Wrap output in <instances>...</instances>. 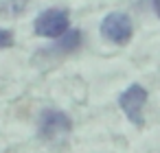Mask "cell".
Returning a JSON list of instances; mask_svg holds the SVG:
<instances>
[{
  "label": "cell",
  "instance_id": "6da1fadb",
  "mask_svg": "<svg viewBox=\"0 0 160 153\" xmlns=\"http://www.w3.org/2000/svg\"><path fill=\"white\" fill-rule=\"evenodd\" d=\"M72 131V120L66 112L62 109H44L40 114V120H38V133L42 140L46 142H62L68 138V133Z\"/></svg>",
  "mask_w": 160,
  "mask_h": 153
},
{
  "label": "cell",
  "instance_id": "7a4b0ae2",
  "mask_svg": "<svg viewBox=\"0 0 160 153\" xmlns=\"http://www.w3.org/2000/svg\"><path fill=\"white\" fill-rule=\"evenodd\" d=\"M68 29H70V18H68L66 9H46L33 22V31L40 37H53V40H57Z\"/></svg>",
  "mask_w": 160,
  "mask_h": 153
},
{
  "label": "cell",
  "instance_id": "3957f363",
  "mask_svg": "<svg viewBox=\"0 0 160 153\" xmlns=\"http://www.w3.org/2000/svg\"><path fill=\"white\" fill-rule=\"evenodd\" d=\"M132 33H134V24H132V18L123 11H114V13H108L101 22V35L103 40L116 44V46H125L129 40H132Z\"/></svg>",
  "mask_w": 160,
  "mask_h": 153
},
{
  "label": "cell",
  "instance_id": "277c9868",
  "mask_svg": "<svg viewBox=\"0 0 160 153\" xmlns=\"http://www.w3.org/2000/svg\"><path fill=\"white\" fill-rule=\"evenodd\" d=\"M147 103V90L138 83H132L125 92H121L118 96V107L123 109V114L127 116V120L136 127L142 125V107Z\"/></svg>",
  "mask_w": 160,
  "mask_h": 153
},
{
  "label": "cell",
  "instance_id": "5b68a950",
  "mask_svg": "<svg viewBox=\"0 0 160 153\" xmlns=\"http://www.w3.org/2000/svg\"><path fill=\"white\" fill-rule=\"evenodd\" d=\"M81 46V31L79 29H68L62 37H57V42L53 44V53L55 55H66L72 53Z\"/></svg>",
  "mask_w": 160,
  "mask_h": 153
},
{
  "label": "cell",
  "instance_id": "8992f818",
  "mask_svg": "<svg viewBox=\"0 0 160 153\" xmlns=\"http://www.w3.org/2000/svg\"><path fill=\"white\" fill-rule=\"evenodd\" d=\"M13 46V33L9 29H0V48H11Z\"/></svg>",
  "mask_w": 160,
  "mask_h": 153
},
{
  "label": "cell",
  "instance_id": "52a82bcc",
  "mask_svg": "<svg viewBox=\"0 0 160 153\" xmlns=\"http://www.w3.org/2000/svg\"><path fill=\"white\" fill-rule=\"evenodd\" d=\"M151 2H153V11H156L158 18H160V0H151Z\"/></svg>",
  "mask_w": 160,
  "mask_h": 153
}]
</instances>
